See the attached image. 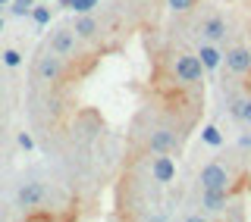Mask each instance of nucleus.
<instances>
[{
	"mask_svg": "<svg viewBox=\"0 0 251 222\" xmlns=\"http://www.w3.org/2000/svg\"><path fill=\"white\" fill-rule=\"evenodd\" d=\"M167 63H170V78L176 85H182V88H198L204 82V75H207L198 53H192V50H173Z\"/></svg>",
	"mask_w": 251,
	"mask_h": 222,
	"instance_id": "f257e3e1",
	"label": "nucleus"
},
{
	"mask_svg": "<svg viewBox=\"0 0 251 222\" xmlns=\"http://www.w3.org/2000/svg\"><path fill=\"white\" fill-rule=\"evenodd\" d=\"M78 44H82V41H78V35H75L73 25H57V28H50V35H47V50L57 53V57H63V60H75Z\"/></svg>",
	"mask_w": 251,
	"mask_h": 222,
	"instance_id": "f03ea898",
	"label": "nucleus"
},
{
	"mask_svg": "<svg viewBox=\"0 0 251 222\" xmlns=\"http://www.w3.org/2000/svg\"><path fill=\"white\" fill-rule=\"evenodd\" d=\"M201 188H223V191H232V169L223 160H210L201 166L198 172Z\"/></svg>",
	"mask_w": 251,
	"mask_h": 222,
	"instance_id": "7ed1b4c3",
	"label": "nucleus"
},
{
	"mask_svg": "<svg viewBox=\"0 0 251 222\" xmlns=\"http://www.w3.org/2000/svg\"><path fill=\"white\" fill-rule=\"evenodd\" d=\"M182 141L185 138H179L176 129H170V125H154V129L148 132L145 147H148V154H173Z\"/></svg>",
	"mask_w": 251,
	"mask_h": 222,
	"instance_id": "20e7f679",
	"label": "nucleus"
},
{
	"mask_svg": "<svg viewBox=\"0 0 251 222\" xmlns=\"http://www.w3.org/2000/svg\"><path fill=\"white\" fill-rule=\"evenodd\" d=\"M223 69L235 78L251 75V47L245 44H232L229 50H223Z\"/></svg>",
	"mask_w": 251,
	"mask_h": 222,
	"instance_id": "39448f33",
	"label": "nucleus"
},
{
	"mask_svg": "<svg viewBox=\"0 0 251 222\" xmlns=\"http://www.w3.org/2000/svg\"><path fill=\"white\" fill-rule=\"evenodd\" d=\"M66 63L69 60H63V57H57V53H41V57H38V63H35V72H38V78H41V82H63V78L69 75V69H66Z\"/></svg>",
	"mask_w": 251,
	"mask_h": 222,
	"instance_id": "423d86ee",
	"label": "nucleus"
},
{
	"mask_svg": "<svg viewBox=\"0 0 251 222\" xmlns=\"http://www.w3.org/2000/svg\"><path fill=\"white\" fill-rule=\"evenodd\" d=\"M198 35H201V41L220 44V41H226V35H229V22H226V16L210 13V16H204L198 22Z\"/></svg>",
	"mask_w": 251,
	"mask_h": 222,
	"instance_id": "0eeeda50",
	"label": "nucleus"
},
{
	"mask_svg": "<svg viewBox=\"0 0 251 222\" xmlns=\"http://www.w3.org/2000/svg\"><path fill=\"white\" fill-rule=\"evenodd\" d=\"M151 178L160 185H170L176 178V163L170 154H151Z\"/></svg>",
	"mask_w": 251,
	"mask_h": 222,
	"instance_id": "6e6552de",
	"label": "nucleus"
},
{
	"mask_svg": "<svg viewBox=\"0 0 251 222\" xmlns=\"http://www.w3.org/2000/svg\"><path fill=\"white\" fill-rule=\"evenodd\" d=\"M44 194H47V188L41 185V181H25V185L19 188V194H16V200H19V207H41L44 203Z\"/></svg>",
	"mask_w": 251,
	"mask_h": 222,
	"instance_id": "1a4fd4ad",
	"label": "nucleus"
},
{
	"mask_svg": "<svg viewBox=\"0 0 251 222\" xmlns=\"http://www.w3.org/2000/svg\"><path fill=\"white\" fill-rule=\"evenodd\" d=\"M201 207L204 213H223L229 207V191H223V188H201Z\"/></svg>",
	"mask_w": 251,
	"mask_h": 222,
	"instance_id": "9d476101",
	"label": "nucleus"
},
{
	"mask_svg": "<svg viewBox=\"0 0 251 222\" xmlns=\"http://www.w3.org/2000/svg\"><path fill=\"white\" fill-rule=\"evenodd\" d=\"M195 53H198V60H201V66H204V72H217V69L223 66V50H220V44L201 41Z\"/></svg>",
	"mask_w": 251,
	"mask_h": 222,
	"instance_id": "9b49d317",
	"label": "nucleus"
},
{
	"mask_svg": "<svg viewBox=\"0 0 251 222\" xmlns=\"http://www.w3.org/2000/svg\"><path fill=\"white\" fill-rule=\"evenodd\" d=\"M73 28H75V35H78V41H94L98 38V31H100V25H98V19H94L91 13H78V19L73 22Z\"/></svg>",
	"mask_w": 251,
	"mask_h": 222,
	"instance_id": "f8f14e48",
	"label": "nucleus"
},
{
	"mask_svg": "<svg viewBox=\"0 0 251 222\" xmlns=\"http://www.w3.org/2000/svg\"><path fill=\"white\" fill-rule=\"evenodd\" d=\"M245 100H248V94H235V97H229V116L239 119V122H242V116H245Z\"/></svg>",
	"mask_w": 251,
	"mask_h": 222,
	"instance_id": "ddd939ff",
	"label": "nucleus"
},
{
	"mask_svg": "<svg viewBox=\"0 0 251 222\" xmlns=\"http://www.w3.org/2000/svg\"><path fill=\"white\" fill-rule=\"evenodd\" d=\"M195 6H198V0H167V10H170V13H176V16L192 13Z\"/></svg>",
	"mask_w": 251,
	"mask_h": 222,
	"instance_id": "4468645a",
	"label": "nucleus"
},
{
	"mask_svg": "<svg viewBox=\"0 0 251 222\" xmlns=\"http://www.w3.org/2000/svg\"><path fill=\"white\" fill-rule=\"evenodd\" d=\"M0 60H3V66L16 69V66L22 63V53H19V50H13V47H10V50H3V53H0Z\"/></svg>",
	"mask_w": 251,
	"mask_h": 222,
	"instance_id": "2eb2a0df",
	"label": "nucleus"
},
{
	"mask_svg": "<svg viewBox=\"0 0 251 222\" xmlns=\"http://www.w3.org/2000/svg\"><path fill=\"white\" fill-rule=\"evenodd\" d=\"M28 16L38 22V25H47V22H50V10H47V6H31Z\"/></svg>",
	"mask_w": 251,
	"mask_h": 222,
	"instance_id": "dca6fc26",
	"label": "nucleus"
},
{
	"mask_svg": "<svg viewBox=\"0 0 251 222\" xmlns=\"http://www.w3.org/2000/svg\"><path fill=\"white\" fill-rule=\"evenodd\" d=\"M204 141H207L210 147H220V144H223V134L217 132V125H207V129H204Z\"/></svg>",
	"mask_w": 251,
	"mask_h": 222,
	"instance_id": "f3484780",
	"label": "nucleus"
},
{
	"mask_svg": "<svg viewBox=\"0 0 251 222\" xmlns=\"http://www.w3.org/2000/svg\"><path fill=\"white\" fill-rule=\"evenodd\" d=\"M31 6H35V0H16V3H13V16H28Z\"/></svg>",
	"mask_w": 251,
	"mask_h": 222,
	"instance_id": "a211bd4d",
	"label": "nucleus"
},
{
	"mask_svg": "<svg viewBox=\"0 0 251 222\" xmlns=\"http://www.w3.org/2000/svg\"><path fill=\"white\" fill-rule=\"evenodd\" d=\"M66 3H73V6H75V10H78V13H88V10H91V6H94V3H98V0H66Z\"/></svg>",
	"mask_w": 251,
	"mask_h": 222,
	"instance_id": "6ab92c4d",
	"label": "nucleus"
},
{
	"mask_svg": "<svg viewBox=\"0 0 251 222\" xmlns=\"http://www.w3.org/2000/svg\"><path fill=\"white\" fill-rule=\"evenodd\" d=\"M19 147L22 150H35V141H31L28 134H19Z\"/></svg>",
	"mask_w": 251,
	"mask_h": 222,
	"instance_id": "aec40b11",
	"label": "nucleus"
},
{
	"mask_svg": "<svg viewBox=\"0 0 251 222\" xmlns=\"http://www.w3.org/2000/svg\"><path fill=\"white\" fill-rule=\"evenodd\" d=\"M242 122L251 125V94H248V100H245V116H242Z\"/></svg>",
	"mask_w": 251,
	"mask_h": 222,
	"instance_id": "412c9836",
	"label": "nucleus"
},
{
	"mask_svg": "<svg viewBox=\"0 0 251 222\" xmlns=\"http://www.w3.org/2000/svg\"><path fill=\"white\" fill-rule=\"evenodd\" d=\"M239 147H245V150H251V134H239Z\"/></svg>",
	"mask_w": 251,
	"mask_h": 222,
	"instance_id": "4be33fe9",
	"label": "nucleus"
},
{
	"mask_svg": "<svg viewBox=\"0 0 251 222\" xmlns=\"http://www.w3.org/2000/svg\"><path fill=\"white\" fill-rule=\"evenodd\" d=\"M6 3H10V0H0V6H6Z\"/></svg>",
	"mask_w": 251,
	"mask_h": 222,
	"instance_id": "5701e85b",
	"label": "nucleus"
},
{
	"mask_svg": "<svg viewBox=\"0 0 251 222\" xmlns=\"http://www.w3.org/2000/svg\"><path fill=\"white\" fill-rule=\"evenodd\" d=\"M0 31H3V19H0Z\"/></svg>",
	"mask_w": 251,
	"mask_h": 222,
	"instance_id": "b1692460",
	"label": "nucleus"
},
{
	"mask_svg": "<svg viewBox=\"0 0 251 222\" xmlns=\"http://www.w3.org/2000/svg\"><path fill=\"white\" fill-rule=\"evenodd\" d=\"M248 172H251V160H248Z\"/></svg>",
	"mask_w": 251,
	"mask_h": 222,
	"instance_id": "393cba45",
	"label": "nucleus"
}]
</instances>
